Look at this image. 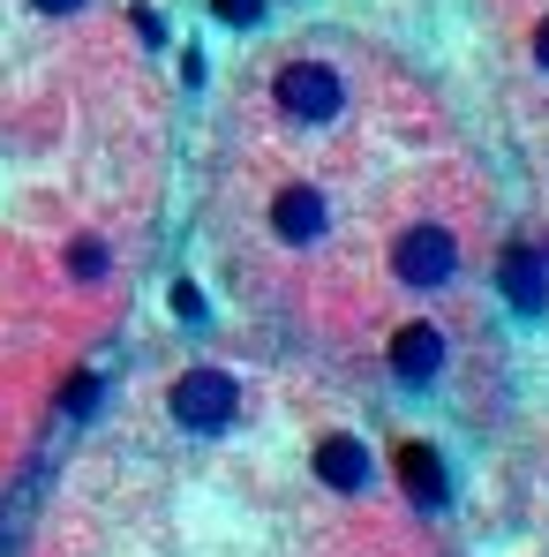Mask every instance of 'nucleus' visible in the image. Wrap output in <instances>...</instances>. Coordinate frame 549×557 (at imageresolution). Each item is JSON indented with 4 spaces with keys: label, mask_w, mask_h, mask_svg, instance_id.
<instances>
[{
    "label": "nucleus",
    "mask_w": 549,
    "mask_h": 557,
    "mask_svg": "<svg viewBox=\"0 0 549 557\" xmlns=\"http://www.w3.org/2000/svg\"><path fill=\"white\" fill-rule=\"evenodd\" d=\"M347 106H354V84H347V69L324 61V53H294V61L272 69V113L286 128H339Z\"/></svg>",
    "instance_id": "f257e3e1"
},
{
    "label": "nucleus",
    "mask_w": 549,
    "mask_h": 557,
    "mask_svg": "<svg viewBox=\"0 0 549 557\" xmlns=\"http://www.w3.org/2000/svg\"><path fill=\"white\" fill-rule=\"evenodd\" d=\"M98 392H105L98 376H76V384L61 392V407H68V422H84V414H91V407H98Z\"/></svg>",
    "instance_id": "9d476101"
},
{
    "label": "nucleus",
    "mask_w": 549,
    "mask_h": 557,
    "mask_svg": "<svg viewBox=\"0 0 549 557\" xmlns=\"http://www.w3.org/2000/svg\"><path fill=\"white\" fill-rule=\"evenodd\" d=\"M527 53H535V69L549 76V8L535 15V30H527Z\"/></svg>",
    "instance_id": "9b49d317"
},
{
    "label": "nucleus",
    "mask_w": 549,
    "mask_h": 557,
    "mask_svg": "<svg viewBox=\"0 0 549 557\" xmlns=\"http://www.w3.org/2000/svg\"><path fill=\"white\" fill-rule=\"evenodd\" d=\"M497 286H504V301H512L520 317H549V264H542V249H504V257H497Z\"/></svg>",
    "instance_id": "0eeeda50"
},
{
    "label": "nucleus",
    "mask_w": 549,
    "mask_h": 557,
    "mask_svg": "<svg viewBox=\"0 0 549 557\" xmlns=\"http://www.w3.org/2000/svg\"><path fill=\"white\" fill-rule=\"evenodd\" d=\"M384 264H391V278H399L407 294H445L459 278V264H466V242H459L452 219H407V226L391 234Z\"/></svg>",
    "instance_id": "f03ea898"
},
{
    "label": "nucleus",
    "mask_w": 549,
    "mask_h": 557,
    "mask_svg": "<svg viewBox=\"0 0 549 557\" xmlns=\"http://www.w3.org/2000/svg\"><path fill=\"white\" fill-rule=\"evenodd\" d=\"M445 362H452V339H445V324L437 317H407L399 332H391V376L399 384H437L445 376Z\"/></svg>",
    "instance_id": "39448f33"
},
{
    "label": "nucleus",
    "mask_w": 549,
    "mask_h": 557,
    "mask_svg": "<svg viewBox=\"0 0 549 557\" xmlns=\"http://www.w3.org/2000/svg\"><path fill=\"white\" fill-rule=\"evenodd\" d=\"M316 482L339 490V497H369L376 490V460H369V445L354 430H324L316 437Z\"/></svg>",
    "instance_id": "423d86ee"
},
{
    "label": "nucleus",
    "mask_w": 549,
    "mask_h": 557,
    "mask_svg": "<svg viewBox=\"0 0 549 557\" xmlns=\"http://www.w3.org/2000/svg\"><path fill=\"white\" fill-rule=\"evenodd\" d=\"M105 264H113V249H105L98 234H76V242H68V278H76V286H98Z\"/></svg>",
    "instance_id": "1a4fd4ad"
},
{
    "label": "nucleus",
    "mask_w": 549,
    "mask_h": 557,
    "mask_svg": "<svg viewBox=\"0 0 549 557\" xmlns=\"http://www.w3.org/2000/svg\"><path fill=\"white\" fill-rule=\"evenodd\" d=\"M264 219H272L278 249H324V234H332V196L316 182H278L272 203H264Z\"/></svg>",
    "instance_id": "20e7f679"
},
{
    "label": "nucleus",
    "mask_w": 549,
    "mask_h": 557,
    "mask_svg": "<svg viewBox=\"0 0 549 557\" xmlns=\"http://www.w3.org/2000/svg\"><path fill=\"white\" fill-rule=\"evenodd\" d=\"M542 264H549V242H542Z\"/></svg>",
    "instance_id": "2eb2a0df"
},
{
    "label": "nucleus",
    "mask_w": 549,
    "mask_h": 557,
    "mask_svg": "<svg viewBox=\"0 0 549 557\" xmlns=\"http://www.w3.org/2000/svg\"><path fill=\"white\" fill-rule=\"evenodd\" d=\"M166 414L182 422L188 437H226V430L241 422V376L219 370V362L182 370V376H174V392H166Z\"/></svg>",
    "instance_id": "7ed1b4c3"
},
{
    "label": "nucleus",
    "mask_w": 549,
    "mask_h": 557,
    "mask_svg": "<svg viewBox=\"0 0 549 557\" xmlns=\"http://www.w3.org/2000/svg\"><path fill=\"white\" fill-rule=\"evenodd\" d=\"M226 23H264V0H219Z\"/></svg>",
    "instance_id": "f8f14e48"
},
{
    "label": "nucleus",
    "mask_w": 549,
    "mask_h": 557,
    "mask_svg": "<svg viewBox=\"0 0 549 557\" xmlns=\"http://www.w3.org/2000/svg\"><path fill=\"white\" fill-rule=\"evenodd\" d=\"M399 482H407V497H414V512H445V497H452V482H445V460L414 437V445H399Z\"/></svg>",
    "instance_id": "6e6552de"
},
{
    "label": "nucleus",
    "mask_w": 549,
    "mask_h": 557,
    "mask_svg": "<svg viewBox=\"0 0 549 557\" xmlns=\"http://www.w3.org/2000/svg\"><path fill=\"white\" fill-rule=\"evenodd\" d=\"M30 8H38V15H76L84 0H30Z\"/></svg>",
    "instance_id": "4468645a"
},
{
    "label": "nucleus",
    "mask_w": 549,
    "mask_h": 557,
    "mask_svg": "<svg viewBox=\"0 0 549 557\" xmlns=\"http://www.w3.org/2000/svg\"><path fill=\"white\" fill-rule=\"evenodd\" d=\"M0 557H23V520L15 512H0Z\"/></svg>",
    "instance_id": "ddd939ff"
}]
</instances>
